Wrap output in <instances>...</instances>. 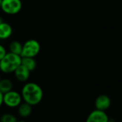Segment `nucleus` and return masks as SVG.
<instances>
[{
  "mask_svg": "<svg viewBox=\"0 0 122 122\" xmlns=\"http://www.w3.org/2000/svg\"><path fill=\"white\" fill-rule=\"evenodd\" d=\"M41 46L40 42L35 39H30L22 45L21 57H35L40 52Z\"/></svg>",
  "mask_w": 122,
  "mask_h": 122,
  "instance_id": "3",
  "label": "nucleus"
},
{
  "mask_svg": "<svg viewBox=\"0 0 122 122\" xmlns=\"http://www.w3.org/2000/svg\"><path fill=\"white\" fill-rule=\"evenodd\" d=\"M111 106V99L109 96L105 94L98 96L95 101V107L96 109L103 111L108 109Z\"/></svg>",
  "mask_w": 122,
  "mask_h": 122,
  "instance_id": "7",
  "label": "nucleus"
},
{
  "mask_svg": "<svg viewBox=\"0 0 122 122\" xmlns=\"http://www.w3.org/2000/svg\"><path fill=\"white\" fill-rule=\"evenodd\" d=\"M17 113L21 118H27L32 113V106L23 101L17 107Z\"/></svg>",
  "mask_w": 122,
  "mask_h": 122,
  "instance_id": "10",
  "label": "nucleus"
},
{
  "mask_svg": "<svg viewBox=\"0 0 122 122\" xmlns=\"http://www.w3.org/2000/svg\"><path fill=\"white\" fill-rule=\"evenodd\" d=\"M3 106V93L0 92V108Z\"/></svg>",
  "mask_w": 122,
  "mask_h": 122,
  "instance_id": "16",
  "label": "nucleus"
},
{
  "mask_svg": "<svg viewBox=\"0 0 122 122\" xmlns=\"http://www.w3.org/2000/svg\"><path fill=\"white\" fill-rule=\"evenodd\" d=\"M4 22V20L2 19V17L1 16H0V24H1L2 22Z\"/></svg>",
  "mask_w": 122,
  "mask_h": 122,
  "instance_id": "17",
  "label": "nucleus"
},
{
  "mask_svg": "<svg viewBox=\"0 0 122 122\" xmlns=\"http://www.w3.org/2000/svg\"><path fill=\"white\" fill-rule=\"evenodd\" d=\"M22 101L34 106L39 104L44 96L43 90L40 85L34 82H27L22 88Z\"/></svg>",
  "mask_w": 122,
  "mask_h": 122,
  "instance_id": "1",
  "label": "nucleus"
},
{
  "mask_svg": "<svg viewBox=\"0 0 122 122\" xmlns=\"http://www.w3.org/2000/svg\"><path fill=\"white\" fill-rule=\"evenodd\" d=\"M86 122H108V116L105 111L95 109L89 113Z\"/></svg>",
  "mask_w": 122,
  "mask_h": 122,
  "instance_id": "6",
  "label": "nucleus"
},
{
  "mask_svg": "<svg viewBox=\"0 0 122 122\" xmlns=\"http://www.w3.org/2000/svg\"><path fill=\"white\" fill-rule=\"evenodd\" d=\"M7 52L6 50V48L2 44H0V60L4 57V56L6 55Z\"/></svg>",
  "mask_w": 122,
  "mask_h": 122,
  "instance_id": "15",
  "label": "nucleus"
},
{
  "mask_svg": "<svg viewBox=\"0 0 122 122\" xmlns=\"http://www.w3.org/2000/svg\"><path fill=\"white\" fill-rule=\"evenodd\" d=\"M22 8L21 0H2L1 9L4 13L8 15H17Z\"/></svg>",
  "mask_w": 122,
  "mask_h": 122,
  "instance_id": "4",
  "label": "nucleus"
},
{
  "mask_svg": "<svg viewBox=\"0 0 122 122\" xmlns=\"http://www.w3.org/2000/svg\"><path fill=\"white\" fill-rule=\"evenodd\" d=\"M30 71L25 67L20 65L13 73L15 78L20 82H26L28 81L30 76Z\"/></svg>",
  "mask_w": 122,
  "mask_h": 122,
  "instance_id": "8",
  "label": "nucleus"
},
{
  "mask_svg": "<svg viewBox=\"0 0 122 122\" xmlns=\"http://www.w3.org/2000/svg\"><path fill=\"white\" fill-rule=\"evenodd\" d=\"M13 33L12 27L7 22H3L0 24V40L9 39Z\"/></svg>",
  "mask_w": 122,
  "mask_h": 122,
  "instance_id": "9",
  "label": "nucleus"
},
{
  "mask_svg": "<svg viewBox=\"0 0 122 122\" xmlns=\"http://www.w3.org/2000/svg\"><path fill=\"white\" fill-rule=\"evenodd\" d=\"M9 50L10 52L21 56V53L22 51V44H21V42H20L19 41H12L9 45Z\"/></svg>",
  "mask_w": 122,
  "mask_h": 122,
  "instance_id": "13",
  "label": "nucleus"
},
{
  "mask_svg": "<svg viewBox=\"0 0 122 122\" xmlns=\"http://www.w3.org/2000/svg\"><path fill=\"white\" fill-rule=\"evenodd\" d=\"M22 57L19 55L8 52L0 60V71L5 74H10L21 65Z\"/></svg>",
  "mask_w": 122,
  "mask_h": 122,
  "instance_id": "2",
  "label": "nucleus"
},
{
  "mask_svg": "<svg viewBox=\"0 0 122 122\" xmlns=\"http://www.w3.org/2000/svg\"><path fill=\"white\" fill-rule=\"evenodd\" d=\"M22 101L21 93L16 91L12 90L3 94V105L10 108H17Z\"/></svg>",
  "mask_w": 122,
  "mask_h": 122,
  "instance_id": "5",
  "label": "nucleus"
},
{
  "mask_svg": "<svg viewBox=\"0 0 122 122\" xmlns=\"http://www.w3.org/2000/svg\"><path fill=\"white\" fill-rule=\"evenodd\" d=\"M2 79V78H1V76H0V80H1Z\"/></svg>",
  "mask_w": 122,
  "mask_h": 122,
  "instance_id": "20",
  "label": "nucleus"
},
{
  "mask_svg": "<svg viewBox=\"0 0 122 122\" xmlns=\"http://www.w3.org/2000/svg\"><path fill=\"white\" fill-rule=\"evenodd\" d=\"M13 83L9 78H2L0 80V92L6 93L13 90Z\"/></svg>",
  "mask_w": 122,
  "mask_h": 122,
  "instance_id": "12",
  "label": "nucleus"
},
{
  "mask_svg": "<svg viewBox=\"0 0 122 122\" xmlns=\"http://www.w3.org/2000/svg\"><path fill=\"white\" fill-rule=\"evenodd\" d=\"M2 0H0V8H1V5H2Z\"/></svg>",
  "mask_w": 122,
  "mask_h": 122,
  "instance_id": "19",
  "label": "nucleus"
},
{
  "mask_svg": "<svg viewBox=\"0 0 122 122\" xmlns=\"http://www.w3.org/2000/svg\"><path fill=\"white\" fill-rule=\"evenodd\" d=\"M17 116L10 113H5L0 116V122H17Z\"/></svg>",
  "mask_w": 122,
  "mask_h": 122,
  "instance_id": "14",
  "label": "nucleus"
},
{
  "mask_svg": "<svg viewBox=\"0 0 122 122\" xmlns=\"http://www.w3.org/2000/svg\"><path fill=\"white\" fill-rule=\"evenodd\" d=\"M21 65L25 67L27 70L30 72L35 70L37 67V62L35 57H22Z\"/></svg>",
  "mask_w": 122,
  "mask_h": 122,
  "instance_id": "11",
  "label": "nucleus"
},
{
  "mask_svg": "<svg viewBox=\"0 0 122 122\" xmlns=\"http://www.w3.org/2000/svg\"><path fill=\"white\" fill-rule=\"evenodd\" d=\"M17 122H27L25 121H23V120H20V121H17Z\"/></svg>",
  "mask_w": 122,
  "mask_h": 122,
  "instance_id": "18",
  "label": "nucleus"
}]
</instances>
